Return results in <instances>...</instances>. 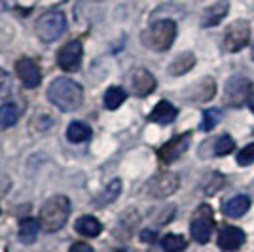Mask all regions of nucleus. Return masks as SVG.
I'll return each mask as SVG.
<instances>
[{
	"label": "nucleus",
	"mask_w": 254,
	"mask_h": 252,
	"mask_svg": "<svg viewBox=\"0 0 254 252\" xmlns=\"http://www.w3.org/2000/svg\"><path fill=\"white\" fill-rule=\"evenodd\" d=\"M177 106L171 105L169 101H159L158 105L152 108L150 112V120L156 122V124H161V126H167V124H173L177 120Z\"/></svg>",
	"instance_id": "2eb2a0df"
},
{
	"label": "nucleus",
	"mask_w": 254,
	"mask_h": 252,
	"mask_svg": "<svg viewBox=\"0 0 254 252\" xmlns=\"http://www.w3.org/2000/svg\"><path fill=\"white\" fill-rule=\"evenodd\" d=\"M249 108L253 110V114H254V93H251V97H249Z\"/></svg>",
	"instance_id": "7c9ffc66"
},
{
	"label": "nucleus",
	"mask_w": 254,
	"mask_h": 252,
	"mask_svg": "<svg viewBox=\"0 0 254 252\" xmlns=\"http://www.w3.org/2000/svg\"><path fill=\"white\" fill-rule=\"evenodd\" d=\"M245 231L239 230V228H235V226H228V228H224L220 231V235H218V247L226 252H232V251H237L239 247H243L245 243Z\"/></svg>",
	"instance_id": "ddd939ff"
},
{
	"label": "nucleus",
	"mask_w": 254,
	"mask_h": 252,
	"mask_svg": "<svg viewBox=\"0 0 254 252\" xmlns=\"http://www.w3.org/2000/svg\"><path fill=\"white\" fill-rule=\"evenodd\" d=\"M17 118H19V112H17V106L11 105V103H6V105L0 106V127H11L17 124Z\"/></svg>",
	"instance_id": "4be33fe9"
},
{
	"label": "nucleus",
	"mask_w": 254,
	"mask_h": 252,
	"mask_svg": "<svg viewBox=\"0 0 254 252\" xmlns=\"http://www.w3.org/2000/svg\"><path fill=\"white\" fill-rule=\"evenodd\" d=\"M68 252H93V249H91V245H87V243L78 241V243H74V245L70 247V251H68Z\"/></svg>",
	"instance_id": "cd10ccee"
},
{
	"label": "nucleus",
	"mask_w": 254,
	"mask_h": 252,
	"mask_svg": "<svg viewBox=\"0 0 254 252\" xmlns=\"http://www.w3.org/2000/svg\"><path fill=\"white\" fill-rule=\"evenodd\" d=\"M82 59H84V46L80 40H70L57 52V64L66 72L80 70Z\"/></svg>",
	"instance_id": "0eeeda50"
},
{
	"label": "nucleus",
	"mask_w": 254,
	"mask_h": 252,
	"mask_svg": "<svg viewBox=\"0 0 254 252\" xmlns=\"http://www.w3.org/2000/svg\"><path fill=\"white\" fill-rule=\"evenodd\" d=\"M70 214V199L66 195H53L40 209L38 222L46 231H59Z\"/></svg>",
	"instance_id": "f03ea898"
},
{
	"label": "nucleus",
	"mask_w": 254,
	"mask_h": 252,
	"mask_svg": "<svg viewBox=\"0 0 254 252\" xmlns=\"http://www.w3.org/2000/svg\"><path fill=\"white\" fill-rule=\"evenodd\" d=\"M253 59H254V44H253Z\"/></svg>",
	"instance_id": "2f4dec72"
},
{
	"label": "nucleus",
	"mask_w": 254,
	"mask_h": 252,
	"mask_svg": "<svg viewBox=\"0 0 254 252\" xmlns=\"http://www.w3.org/2000/svg\"><path fill=\"white\" fill-rule=\"evenodd\" d=\"M190 144H191V133L188 131V133H182L179 137H173L171 140H167L163 146L159 148L158 156L163 163H173V161H177V159L182 158L188 152Z\"/></svg>",
	"instance_id": "6e6552de"
},
{
	"label": "nucleus",
	"mask_w": 254,
	"mask_h": 252,
	"mask_svg": "<svg viewBox=\"0 0 254 252\" xmlns=\"http://www.w3.org/2000/svg\"><path fill=\"white\" fill-rule=\"evenodd\" d=\"M253 91V84L243 78V76H233L230 78V82L226 84V101L228 105L239 106L243 101H249Z\"/></svg>",
	"instance_id": "9b49d317"
},
{
	"label": "nucleus",
	"mask_w": 254,
	"mask_h": 252,
	"mask_svg": "<svg viewBox=\"0 0 254 252\" xmlns=\"http://www.w3.org/2000/svg\"><path fill=\"white\" fill-rule=\"evenodd\" d=\"M74 230L80 233V235H84V237H97V235H101V231H103V224L101 220H97L95 216H89V214H85V216H80L74 224Z\"/></svg>",
	"instance_id": "dca6fc26"
},
{
	"label": "nucleus",
	"mask_w": 254,
	"mask_h": 252,
	"mask_svg": "<svg viewBox=\"0 0 254 252\" xmlns=\"http://www.w3.org/2000/svg\"><path fill=\"white\" fill-rule=\"evenodd\" d=\"M214 230V216H212V209L209 205H199L195 212L191 214V222H190V231L193 241L205 243L211 239V233Z\"/></svg>",
	"instance_id": "39448f33"
},
{
	"label": "nucleus",
	"mask_w": 254,
	"mask_h": 252,
	"mask_svg": "<svg viewBox=\"0 0 254 252\" xmlns=\"http://www.w3.org/2000/svg\"><path fill=\"white\" fill-rule=\"evenodd\" d=\"M38 230H40V222L34 218H23L19 222V241L25 245H32L38 239Z\"/></svg>",
	"instance_id": "6ab92c4d"
},
{
	"label": "nucleus",
	"mask_w": 254,
	"mask_h": 252,
	"mask_svg": "<svg viewBox=\"0 0 254 252\" xmlns=\"http://www.w3.org/2000/svg\"><path fill=\"white\" fill-rule=\"evenodd\" d=\"M6 84H8V72L0 68V91L6 87Z\"/></svg>",
	"instance_id": "c85d7f7f"
},
{
	"label": "nucleus",
	"mask_w": 254,
	"mask_h": 252,
	"mask_svg": "<svg viewBox=\"0 0 254 252\" xmlns=\"http://www.w3.org/2000/svg\"><path fill=\"white\" fill-rule=\"evenodd\" d=\"M140 239H142V241H148V243H150V241H154V233H152V231H144Z\"/></svg>",
	"instance_id": "c756f323"
},
{
	"label": "nucleus",
	"mask_w": 254,
	"mask_h": 252,
	"mask_svg": "<svg viewBox=\"0 0 254 252\" xmlns=\"http://www.w3.org/2000/svg\"><path fill=\"white\" fill-rule=\"evenodd\" d=\"M220 110L218 108H209V110H205L203 112V122H201V129L203 131H211L214 127L218 126V122H220Z\"/></svg>",
	"instance_id": "a878e982"
},
{
	"label": "nucleus",
	"mask_w": 254,
	"mask_h": 252,
	"mask_svg": "<svg viewBox=\"0 0 254 252\" xmlns=\"http://www.w3.org/2000/svg\"><path fill=\"white\" fill-rule=\"evenodd\" d=\"M179 177L173 175V173H161L158 177L150 180L146 184V191H148L150 197H156V199H163V197H169L173 195L177 189H179Z\"/></svg>",
	"instance_id": "1a4fd4ad"
},
{
	"label": "nucleus",
	"mask_w": 254,
	"mask_h": 252,
	"mask_svg": "<svg viewBox=\"0 0 254 252\" xmlns=\"http://www.w3.org/2000/svg\"><path fill=\"white\" fill-rule=\"evenodd\" d=\"M251 207V199L247 197V195H235L232 199H228L224 203V214L226 216H230V218H239V216H243L245 212L249 210Z\"/></svg>",
	"instance_id": "f3484780"
},
{
	"label": "nucleus",
	"mask_w": 254,
	"mask_h": 252,
	"mask_svg": "<svg viewBox=\"0 0 254 252\" xmlns=\"http://www.w3.org/2000/svg\"><path fill=\"white\" fill-rule=\"evenodd\" d=\"M120 191H122V182L120 180H112L108 186H106V189L99 195V199H97V203L99 205H110L112 201L118 199V195H120Z\"/></svg>",
	"instance_id": "b1692460"
},
{
	"label": "nucleus",
	"mask_w": 254,
	"mask_h": 252,
	"mask_svg": "<svg viewBox=\"0 0 254 252\" xmlns=\"http://www.w3.org/2000/svg\"><path fill=\"white\" fill-rule=\"evenodd\" d=\"M233 148H235V142L230 135H222L220 138L214 140V156H228L232 154Z\"/></svg>",
	"instance_id": "393cba45"
},
{
	"label": "nucleus",
	"mask_w": 254,
	"mask_h": 252,
	"mask_svg": "<svg viewBox=\"0 0 254 252\" xmlns=\"http://www.w3.org/2000/svg\"><path fill=\"white\" fill-rule=\"evenodd\" d=\"M177 38V23L173 19H159L152 23L142 34V42L156 52H167Z\"/></svg>",
	"instance_id": "7ed1b4c3"
},
{
	"label": "nucleus",
	"mask_w": 254,
	"mask_h": 252,
	"mask_svg": "<svg viewBox=\"0 0 254 252\" xmlns=\"http://www.w3.org/2000/svg\"><path fill=\"white\" fill-rule=\"evenodd\" d=\"M161 247L165 252H182L186 249V239L182 235H177V233H167L161 239Z\"/></svg>",
	"instance_id": "5701e85b"
},
{
	"label": "nucleus",
	"mask_w": 254,
	"mask_h": 252,
	"mask_svg": "<svg viewBox=\"0 0 254 252\" xmlns=\"http://www.w3.org/2000/svg\"><path fill=\"white\" fill-rule=\"evenodd\" d=\"M48 99L59 110L74 112L84 103V89L78 82L66 76H61V78H55L52 85L48 87Z\"/></svg>",
	"instance_id": "f257e3e1"
},
{
	"label": "nucleus",
	"mask_w": 254,
	"mask_h": 252,
	"mask_svg": "<svg viewBox=\"0 0 254 252\" xmlns=\"http://www.w3.org/2000/svg\"><path fill=\"white\" fill-rule=\"evenodd\" d=\"M193 64H195V55L190 52L186 53H180L177 59H173V63L169 64V74L171 76H182V74H186L188 70L193 68Z\"/></svg>",
	"instance_id": "a211bd4d"
},
{
	"label": "nucleus",
	"mask_w": 254,
	"mask_h": 252,
	"mask_svg": "<svg viewBox=\"0 0 254 252\" xmlns=\"http://www.w3.org/2000/svg\"><path fill=\"white\" fill-rule=\"evenodd\" d=\"M156 78H154V74L146 70V68H138L135 70L133 74V78H131V89H133V93L137 95V97H146L150 95L154 89H156Z\"/></svg>",
	"instance_id": "f8f14e48"
},
{
	"label": "nucleus",
	"mask_w": 254,
	"mask_h": 252,
	"mask_svg": "<svg viewBox=\"0 0 254 252\" xmlns=\"http://www.w3.org/2000/svg\"><path fill=\"white\" fill-rule=\"evenodd\" d=\"M249 42H251V25H249V21L237 19L226 29V34H224V50L226 52H241Z\"/></svg>",
	"instance_id": "423d86ee"
},
{
	"label": "nucleus",
	"mask_w": 254,
	"mask_h": 252,
	"mask_svg": "<svg viewBox=\"0 0 254 252\" xmlns=\"http://www.w3.org/2000/svg\"><path fill=\"white\" fill-rule=\"evenodd\" d=\"M15 70L17 76L21 80V84L29 89L38 87L42 82V70H40V64L36 63L31 57H21L17 63H15Z\"/></svg>",
	"instance_id": "9d476101"
},
{
	"label": "nucleus",
	"mask_w": 254,
	"mask_h": 252,
	"mask_svg": "<svg viewBox=\"0 0 254 252\" xmlns=\"http://www.w3.org/2000/svg\"><path fill=\"white\" fill-rule=\"evenodd\" d=\"M64 31H66V17L59 10L46 11L36 21V36L46 44L55 42Z\"/></svg>",
	"instance_id": "20e7f679"
},
{
	"label": "nucleus",
	"mask_w": 254,
	"mask_h": 252,
	"mask_svg": "<svg viewBox=\"0 0 254 252\" xmlns=\"http://www.w3.org/2000/svg\"><path fill=\"white\" fill-rule=\"evenodd\" d=\"M66 137H68L70 142H76V144L85 142L87 138L91 137V129H89V126L82 124V122H72L66 129Z\"/></svg>",
	"instance_id": "412c9836"
},
{
	"label": "nucleus",
	"mask_w": 254,
	"mask_h": 252,
	"mask_svg": "<svg viewBox=\"0 0 254 252\" xmlns=\"http://www.w3.org/2000/svg\"><path fill=\"white\" fill-rule=\"evenodd\" d=\"M254 161V142L253 144H247V146L237 154V163L241 165V167H247V165H251Z\"/></svg>",
	"instance_id": "bb28decb"
},
{
	"label": "nucleus",
	"mask_w": 254,
	"mask_h": 252,
	"mask_svg": "<svg viewBox=\"0 0 254 252\" xmlns=\"http://www.w3.org/2000/svg\"><path fill=\"white\" fill-rule=\"evenodd\" d=\"M126 89L124 87H120V85H112V87H108L105 93V106L108 110H116L120 106L124 105V101H126Z\"/></svg>",
	"instance_id": "aec40b11"
},
{
	"label": "nucleus",
	"mask_w": 254,
	"mask_h": 252,
	"mask_svg": "<svg viewBox=\"0 0 254 252\" xmlns=\"http://www.w3.org/2000/svg\"><path fill=\"white\" fill-rule=\"evenodd\" d=\"M228 10H230V2H228V0H218V2H214V4L209 6V8L205 10V13H203L201 25L203 27H216V25L228 15Z\"/></svg>",
	"instance_id": "4468645a"
}]
</instances>
